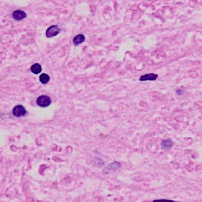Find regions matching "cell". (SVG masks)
<instances>
[{
  "label": "cell",
  "instance_id": "obj_1",
  "mask_svg": "<svg viewBox=\"0 0 202 202\" xmlns=\"http://www.w3.org/2000/svg\"><path fill=\"white\" fill-rule=\"evenodd\" d=\"M51 100L49 97L47 96H40L37 98V105L41 107V108H46V107H48V106L51 104Z\"/></svg>",
  "mask_w": 202,
  "mask_h": 202
},
{
  "label": "cell",
  "instance_id": "obj_2",
  "mask_svg": "<svg viewBox=\"0 0 202 202\" xmlns=\"http://www.w3.org/2000/svg\"><path fill=\"white\" fill-rule=\"evenodd\" d=\"M60 32V29L58 28V26H51V27H49L47 29L46 31V37H55L57 34H58V33Z\"/></svg>",
  "mask_w": 202,
  "mask_h": 202
},
{
  "label": "cell",
  "instance_id": "obj_3",
  "mask_svg": "<svg viewBox=\"0 0 202 202\" xmlns=\"http://www.w3.org/2000/svg\"><path fill=\"white\" fill-rule=\"evenodd\" d=\"M12 113H13L14 116L22 117L26 114V110L22 105H18L14 108Z\"/></svg>",
  "mask_w": 202,
  "mask_h": 202
},
{
  "label": "cell",
  "instance_id": "obj_4",
  "mask_svg": "<svg viewBox=\"0 0 202 202\" xmlns=\"http://www.w3.org/2000/svg\"><path fill=\"white\" fill-rule=\"evenodd\" d=\"M26 12H24L22 10H15L14 12L12 14V17H13V18L16 21H21L22 19L26 18Z\"/></svg>",
  "mask_w": 202,
  "mask_h": 202
},
{
  "label": "cell",
  "instance_id": "obj_5",
  "mask_svg": "<svg viewBox=\"0 0 202 202\" xmlns=\"http://www.w3.org/2000/svg\"><path fill=\"white\" fill-rule=\"evenodd\" d=\"M158 77V75L155 73H149V74L142 75L140 77V81H155Z\"/></svg>",
  "mask_w": 202,
  "mask_h": 202
},
{
  "label": "cell",
  "instance_id": "obj_6",
  "mask_svg": "<svg viewBox=\"0 0 202 202\" xmlns=\"http://www.w3.org/2000/svg\"><path fill=\"white\" fill-rule=\"evenodd\" d=\"M172 146H173V142H172V141L169 140V139L164 140L162 143H161V147L164 149H170Z\"/></svg>",
  "mask_w": 202,
  "mask_h": 202
},
{
  "label": "cell",
  "instance_id": "obj_7",
  "mask_svg": "<svg viewBox=\"0 0 202 202\" xmlns=\"http://www.w3.org/2000/svg\"><path fill=\"white\" fill-rule=\"evenodd\" d=\"M41 70H42L41 66L38 63L33 64V66H31V71L33 73H35V74H38V73H40V72H41Z\"/></svg>",
  "mask_w": 202,
  "mask_h": 202
},
{
  "label": "cell",
  "instance_id": "obj_8",
  "mask_svg": "<svg viewBox=\"0 0 202 202\" xmlns=\"http://www.w3.org/2000/svg\"><path fill=\"white\" fill-rule=\"evenodd\" d=\"M85 41V36L83 35H77L73 39V42L75 45H79L80 44H81L82 42Z\"/></svg>",
  "mask_w": 202,
  "mask_h": 202
},
{
  "label": "cell",
  "instance_id": "obj_9",
  "mask_svg": "<svg viewBox=\"0 0 202 202\" xmlns=\"http://www.w3.org/2000/svg\"><path fill=\"white\" fill-rule=\"evenodd\" d=\"M49 80H50L49 76L47 74H46V73H43V74H41L40 76V81L42 84H47V82L49 81Z\"/></svg>",
  "mask_w": 202,
  "mask_h": 202
},
{
  "label": "cell",
  "instance_id": "obj_10",
  "mask_svg": "<svg viewBox=\"0 0 202 202\" xmlns=\"http://www.w3.org/2000/svg\"><path fill=\"white\" fill-rule=\"evenodd\" d=\"M154 202H175L174 200H168V199H158V200H155Z\"/></svg>",
  "mask_w": 202,
  "mask_h": 202
},
{
  "label": "cell",
  "instance_id": "obj_11",
  "mask_svg": "<svg viewBox=\"0 0 202 202\" xmlns=\"http://www.w3.org/2000/svg\"><path fill=\"white\" fill-rule=\"evenodd\" d=\"M176 93L178 95H182V94H183V92H182V90H177Z\"/></svg>",
  "mask_w": 202,
  "mask_h": 202
}]
</instances>
